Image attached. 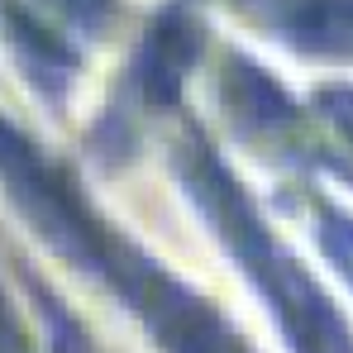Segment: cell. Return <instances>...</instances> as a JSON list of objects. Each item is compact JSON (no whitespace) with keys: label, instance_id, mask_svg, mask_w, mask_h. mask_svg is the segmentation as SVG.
<instances>
[{"label":"cell","instance_id":"6da1fadb","mask_svg":"<svg viewBox=\"0 0 353 353\" xmlns=\"http://www.w3.org/2000/svg\"><path fill=\"white\" fill-rule=\"evenodd\" d=\"M186 176H191L196 201L215 220V230L230 239L239 268L263 287V296H268L272 315L282 320V330H287V339L296 344V353H353L344 315L296 268V258H287V248L268 234V225L253 215V205H248V196L234 186V176L225 172L205 148H196Z\"/></svg>","mask_w":353,"mask_h":353},{"label":"cell","instance_id":"7a4b0ae2","mask_svg":"<svg viewBox=\"0 0 353 353\" xmlns=\"http://www.w3.org/2000/svg\"><path fill=\"white\" fill-rule=\"evenodd\" d=\"M320 243H325L330 263L344 272V282L353 287V220L339 210H325L320 215Z\"/></svg>","mask_w":353,"mask_h":353}]
</instances>
